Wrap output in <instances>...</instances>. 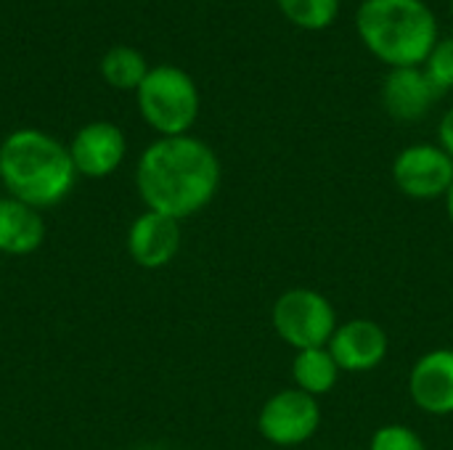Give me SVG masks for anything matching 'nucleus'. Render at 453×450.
<instances>
[{"label":"nucleus","instance_id":"nucleus-1","mask_svg":"<svg viewBox=\"0 0 453 450\" xmlns=\"http://www.w3.org/2000/svg\"><path fill=\"white\" fill-rule=\"evenodd\" d=\"M135 188L146 210L173 220L194 217L220 188V159L194 135L159 138L138 159Z\"/></svg>","mask_w":453,"mask_h":450},{"label":"nucleus","instance_id":"nucleus-2","mask_svg":"<svg viewBox=\"0 0 453 450\" xmlns=\"http://www.w3.org/2000/svg\"><path fill=\"white\" fill-rule=\"evenodd\" d=\"M77 170L69 149L42 130H16L0 143V183L8 196L48 210L69 196Z\"/></svg>","mask_w":453,"mask_h":450},{"label":"nucleus","instance_id":"nucleus-3","mask_svg":"<svg viewBox=\"0 0 453 450\" xmlns=\"http://www.w3.org/2000/svg\"><path fill=\"white\" fill-rule=\"evenodd\" d=\"M361 42L388 66H422L438 42V19L425 0H364L356 13Z\"/></svg>","mask_w":453,"mask_h":450},{"label":"nucleus","instance_id":"nucleus-4","mask_svg":"<svg viewBox=\"0 0 453 450\" xmlns=\"http://www.w3.org/2000/svg\"><path fill=\"white\" fill-rule=\"evenodd\" d=\"M141 117L162 135H188L199 117L196 82L178 66H154L135 90Z\"/></svg>","mask_w":453,"mask_h":450},{"label":"nucleus","instance_id":"nucleus-5","mask_svg":"<svg viewBox=\"0 0 453 450\" xmlns=\"http://www.w3.org/2000/svg\"><path fill=\"white\" fill-rule=\"evenodd\" d=\"M271 318L276 334L297 353L311 347H326L337 329V313L332 302L321 292L305 286L279 294Z\"/></svg>","mask_w":453,"mask_h":450},{"label":"nucleus","instance_id":"nucleus-6","mask_svg":"<svg viewBox=\"0 0 453 450\" xmlns=\"http://www.w3.org/2000/svg\"><path fill=\"white\" fill-rule=\"evenodd\" d=\"M321 427V406L313 395L289 387L271 395L257 414V432L265 443L295 448L308 443Z\"/></svg>","mask_w":453,"mask_h":450},{"label":"nucleus","instance_id":"nucleus-7","mask_svg":"<svg viewBox=\"0 0 453 450\" xmlns=\"http://www.w3.org/2000/svg\"><path fill=\"white\" fill-rule=\"evenodd\" d=\"M393 180L398 191L409 199H446L453 186V159L433 143L406 146L393 162Z\"/></svg>","mask_w":453,"mask_h":450},{"label":"nucleus","instance_id":"nucleus-8","mask_svg":"<svg viewBox=\"0 0 453 450\" xmlns=\"http://www.w3.org/2000/svg\"><path fill=\"white\" fill-rule=\"evenodd\" d=\"M329 353L337 361L340 371L348 374H366L382 366V361L390 353V337L388 332L369 318H353L345 324H337L332 339H329Z\"/></svg>","mask_w":453,"mask_h":450},{"label":"nucleus","instance_id":"nucleus-9","mask_svg":"<svg viewBox=\"0 0 453 450\" xmlns=\"http://www.w3.org/2000/svg\"><path fill=\"white\" fill-rule=\"evenodd\" d=\"M127 255L138 268L159 271L180 252V220L143 210L127 228Z\"/></svg>","mask_w":453,"mask_h":450},{"label":"nucleus","instance_id":"nucleus-10","mask_svg":"<svg viewBox=\"0 0 453 450\" xmlns=\"http://www.w3.org/2000/svg\"><path fill=\"white\" fill-rule=\"evenodd\" d=\"M127 154L125 133L111 122H90L72 138L69 156L82 178H109Z\"/></svg>","mask_w":453,"mask_h":450},{"label":"nucleus","instance_id":"nucleus-11","mask_svg":"<svg viewBox=\"0 0 453 450\" xmlns=\"http://www.w3.org/2000/svg\"><path fill=\"white\" fill-rule=\"evenodd\" d=\"M409 395L414 406L430 416L453 414V350L438 347L425 353L409 374Z\"/></svg>","mask_w":453,"mask_h":450},{"label":"nucleus","instance_id":"nucleus-12","mask_svg":"<svg viewBox=\"0 0 453 450\" xmlns=\"http://www.w3.org/2000/svg\"><path fill=\"white\" fill-rule=\"evenodd\" d=\"M438 95L441 90L430 82V77L419 66L390 69V74L382 82V106L398 122L422 119L433 109Z\"/></svg>","mask_w":453,"mask_h":450},{"label":"nucleus","instance_id":"nucleus-13","mask_svg":"<svg viewBox=\"0 0 453 450\" xmlns=\"http://www.w3.org/2000/svg\"><path fill=\"white\" fill-rule=\"evenodd\" d=\"M45 241V220L40 210L13 199H0V255L27 257Z\"/></svg>","mask_w":453,"mask_h":450},{"label":"nucleus","instance_id":"nucleus-14","mask_svg":"<svg viewBox=\"0 0 453 450\" xmlns=\"http://www.w3.org/2000/svg\"><path fill=\"white\" fill-rule=\"evenodd\" d=\"M340 366L332 358L329 347H311V350H300L292 361V379L295 387L319 398L334 390L337 379H340Z\"/></svg>","mask_w":453,"mask_h":450},{"label":"nucleus","instance_id":"nucleus-15","mask_svg":"<svg viewBox=\"0 0 453 450\" xmlns=\"http://www.w3.org/2000/svg\"><path fill=\"white\" fill-rule=\"evenodd\" d=\"M101 72L104 80L119 90H138V85L143 82V77L149 74L146 69V58L135 50V48H111L104 61H101Z\"/></svg>","mask_w":453,"mask_h":450},{"label":"nucleus","instance_id":"nucleus-16","mask_svg":"<svg viewBox=\"0 0 453 450\" xmlns=\"http://www.w3.org/2000/svg\"><path fill=\"white\" fill-rule=\"evenodd\" d=\"M276 3L287 21L311 32L326 29L340 13V0H276Z\"/></svg>","mask_w":453,"mask_h":450},{"label":"nucleus","instance_id":"nucleus-17","mask_svg":"<svg viewBox=\"0 0 453 450\" xmlns=\"http://www.w3.org/2000/svg\"><path fill=\"white\" fill-rule=\"evenodd\" d=\"M425 74L441 93L453 88V37L435 42V48L425 61Z\"/></svg>","mask_w":453,"mask_h":450},{"label":"nucleus","instance_id":"nucleus-18","mask_svg":"<svg viewBox=\"0 0 453 450\" xmlns=\"http://www.w3.org/2000/svg\"><path fill=\"white\" fill-rule=\"evenodd\" d=\"M369 450H427V446L411 427L385 424L372 435Z\"/></svg>","mask_w":453,"mask_h":450},{"label":"nucleus","instance_id":"nucleus-19","mask_svg":"<svg viewBox=\"0 0 453 450\" xmlns=\"http://www.w3.org/2000/svg\"><path fill=\"white\" fill-rule=\"evenodd\" d=\"M438 138H441V149L453 159V109L443 114L441 127H438Z\"/></svg>","mask_w":453,"mask_h":450},{"label":"nucleus","instance_id":"nucleus-20","mask_svg":"<svg viewBox=\"0 0 453 450\" xmlns=\"http://www.w3.org/2000/svg\"><path fill=\"white\" fill-rule=\"evenodd\" d=\"M446 210H449V217H451L453 223V186L449 188V194H446Z\"/></svg>","mask_w":453,"mask_h":450},{"label":"nucleus","instance_id":"nucleus-21","mask_svg":"<svg viewBox=\"0 0 453 450\" xmlns=\"http://www.w3.org/2000/svg\"><path fill=\"white\" fill-rule=\"evenodd\" d=\"M138 450H157V448H138Z\"/></svg>","mask_w":453,"mask_h":450},{"label":"nucleus","instance_id":"nucleus-22","mask_svg":"<svg viewBox=\"0 0 453 450\" xmlns=\"http://www.w3.org/2000/svg\"><path fill=\"white\" fill-rule=\"evenodd\" d=\"M451 13H453V0H451Z\"/></svg>","mask_w":453,"mask_h":450}]
</instances>
